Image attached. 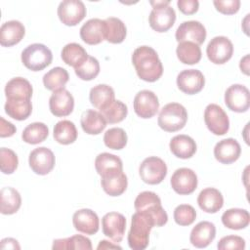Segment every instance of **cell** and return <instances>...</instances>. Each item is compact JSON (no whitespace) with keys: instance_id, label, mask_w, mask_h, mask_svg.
<instances>
[{"instance_id":"cell-1","label":"cell","mask_w":250,"mask_h":250,"mask_svg":"<svg viewBox=\"0 0 250 250\" xmlns=\"http://www.w3.org/2000/svg\"><path fill=\"white\" fill-rule=\"evenodd\" d=\"M132 62L144 81L155 82L163 74V65L156 51L149 46H140L133 52Z\"/></svg>"},{"instance_id":"cell-2","label":"cell","mask_w":250,"mask_h":250,"mask_svg":"<svg viewBox=\"0 0 250 250\" xmlns=\"http://www.w3.org/2000/svg\"><path fill=\"white\" fill-rule=\"evenodd\" d=\"M155 227L153 218L145 212L136 211L131 220V228L128 232V244L133 250H144L149 243V232Z\"/></svg>"},{"instance_id":"cell-3","label":"cell","mask_w":250,"mask_h":250,"mask_svg":"<svg viewBox=\"0 0 250 250\" xmlns=\"http://www.w3.org/2000/svg\"><path fill=\"white\" fill-rule=\"evenodd\" d=\"M134 207L136 211L149 214L155 223V227H162L168 221V215L161 205L159 196L153 191H143L135 199Z\"/></svg>"},{"instance_id":"cell-4","label":"cell","mask_w":250,"mask_h":250,"mask_svg":"<svg viewBox=\"0 0 250 250\" xmlns=\"http://www.w3.org/2000/svg\"><path fill=\"white\" fill-rule=\"evenodd\" d=\"M188 121V112L179 103L165 104L158 115V126L166 132H177L183 129Z\"/></svg>"},{"instance_id":"cell-5","label":"cell","mask_w":250,"mask_h":250,"mask_svg":"<svg viewBox=\"0 0 250 250\" xmlns=\"http://www.w3.org/2000/svg\"><path fill=\"white\" fill-rule=\"evenodd\" d=\"M53 60L51 50L41 43L28 45L21 52L23 65L32 71H40L47 67Z\"/></svg>"},{"instance_id":"cell-6","label":"cell","mask_w":250,"mask_h":250,"mask_svg":"<svg viewBox=\"0 0 250 250\" xmlns=\"http://www.w3.org/2000/svg\"><path fill=\"white\" fill-rule=\"evenodd\" d=\"M139 174L146 184L157 185L165 179L167 175V165L161 158L149 156L141 163Z\"/></svg>"},{"instance_id":"cell-7","label":"cell","mask_w":250,"mask_h":250,"mask_svg":"<svg viewBox=\"0 0 250 250\" xmlns=\"http://www.w3.org/2000/svg\"><path fill=\"white\" fill-rule=\"evenodd\" d=\"M204 122L208 130L217 136L225 135L229 129L228 114L216 104H209L205 107Z\"/></svg>"},{"instance_id":"cell-8","label":"cell","mask_w":250,"mask_h":250,"mask_svg":"<svg viewBox=\"0 0 250 250\" xmlns=\"http://www.w3.org/2000/svg\"><path fill=\"white\" fill-rule=\"evenodd\" d=\"M206 54L211 62L215 64H223L231 59L233 45L228 37L216 36L208 43Z\"/></svg>"},{"instance_id":"cell-9","label":"cell","mask_w":250,"mask_h":250,"mask_svg":"<svg viewBox=\"0 0 250 250\" xmlns=\"http://www.w3.org/2000/svg\"><path fill=\"white\" fill-rule=\"evenodd\" d=\"M86 13V7L80 0H64L58 7L59 19L67 26L78 24L85 18Z\"/></svg>"},{"instance_id":"cell-10","label":"cell","mask_w":250,"mask_h":250,"mask_svg":"<svg viewBox=\"0 0 250 250\" xmlns=\"http://www.w3.org/2000/svg\"><path fill=\"white\" fill-rule=\"evenodd\" d=\"M225 104L229 109L234 112H245L250 106V93L247 87L241 84H233L225 92Z\"/></svg>"},{"instance_id":"cell-11","label":"cell","mask_w":250,"mask_h":250,"mask_svg":"<svg viewBox=\"0 0 250 250\" xmlns=\"http://www.w3.org/2000/svg\"><path fill=\"white\" fill-rule=\"evenodd\" d=\"M170 184L175 192L180 195H187L192 193L196 189L198 180L193 170L183 167L177 169L173 173Z\"/></svg>"},{"instance_id":"cell-12","label":"cell","mask_w":250,"mask_h":250,"mask_svg":"<svg viewBox=\"0 0 250 250\" xmlns=\"http://www.w3.org/2000/svg\"><path fill=\"white\" fill-rule=\"evenodd\" d=\"M134 110L138 116L144 119L153 117L159 109L157 96L150 90H142L134 98Z\"/></svg>"},{"instance_id":"cell-13","label":"cell","mask_w":250,"mask_h":250,"mask_svg":"<svg viewBox=\"0 0 250 250\" xmlns=\"http://www.w3.org/2000/svg\"><path fill=\"white\" fill-rule=\"evenodd\" d=\"M28 163L31 170L37 175H47L55 167L56 158L53 151L45 146L33 149L29 153Z\"/></svg>"},{"instance_id":"cell-14","label":"cell","mask_w":250,"mask_h":250,"mask_svg":"<svg viewBox=\"0 0 250 250\" xmlns=\"http://www.w3.org/2000/svg\"><path fill=\"white\" fill-rule=\"evenodd\" d=\"M102 228L104 234L114 243L122 241L126 230V219L117 212L106 213L102 219Z\"/></svg>"},{"instance_id":"cell-15","label":"cell","mask_w":250,"mask_h":250,"mask_svg":"<svg viewBox=\"0 0 250 250\" xmlns=\"http://www.w3.org/2000/svg\"><path fill=\"white\" fill-rule=\"evenodd\" d=\"M206 28L197 21H187L182 22L176 30V40L180 42H192L197 45L203 44L206 39Z\"/></svg>"},{"instance_id":"cell-16","label":"cell","mask_w":250,"mask_h":250,"mask_svg":"<svg viewBox=\"0 0 250 250\" xmlns=\"http://www.w3.org/2000/svg\"><path fill=\"white\" fill-rule=\"evenodd\" d=\"M205 85L203 73L198 69H185L177 76L178 88L187 95L199 93Z\"/></svg>"},{"instance_id":"cell-17","label":"cell","mask_w":250,"mask_h":250,"mask_svg":"<svg viewBox=\"0 0 250 250\" xmlns=\"http://www.w3.org/2000/svg\"><path fill=\"white\" fill-rule=\"evenodd\" d=\"M49 107L52 114L57 117L67 116L74 108L73 96L64 88L57 90L49 99Z\"/></svg>"},{"instance_id":"cell-18","label":"cell","mask_w":250,"mask_h":250,"mask_svg":"<svg viewBox=\"0 0 250 250\" xmlns=\"http://www.w3.org/2000/svg\"><path fill=\"white\" fill-rule=\"evenodd\" d=\"M72 224L76 230L88 235L97 233L100 228L98 215L93 210L87 208L75 211L72 216Z\"/></svg>"},{"instance_id":"cell-19","label":"cell","mask_w":250,"mask_h":250,"mask_svg":"<svg viewBox=\"0 0 250 250\" xmlns=\"http://www.w3.org/2000/svg\"><path fill=\"white\" fill-rule=\"evenodd\" d=\"M175 21L176 13L170 6L153 8L148 17L149 25L156 32H166L174 25Z\"/></svg>"},{"instance_id":"cell-20","label":"cell","mask_w":250,"mask_h":250,"mask_svg":"<svg viewBox=\"0 0 250 250\" xmlns=\"http://www.w3.org/2000/svg\"><path fill=\"white\" fill-rule=\"evenodd\" d=\"M241 153L239 143L232 138H228L218 142L214 147L215 158L223 164H230L236 161Z\"/></svg>"},{"instance_id":"cell-21","label":"cell","mask_w":250,"mask_h":250,"mask_svg":"<svg viewBox=\"0 0 250 250\" xmlns=\"http://www.w3.org/2000/svg\"><path fill=\"white\" fill-rule=\"evenodd\" d=\"M81 39L89 45H97L105 40V21L91 19L80 28Z\"/></svg>"},{"instance_id":"cell-22","label":"cell","mask_w":250,"mask_h":250,"mask_svg":"<svg viewBox=\"0 0 250 250\" xmlns=\"http://www.w3.org/2000/svg\"><path fill=\"white\" fill-rule=\"evenodd\" d=\"M215 236V225L208 221H202L192 228L189 235V241L196 248H205L214 240Z\"/></svg>"},{"instance_id":"cell-23","label":"cell","mask_w":250,"mask_h":250,"mask_svg":"<svg viewBox=\"0 0 250 250\" xmlns=\"http://www.w3.org/2000/svg\"><path fill=\"white\" fill-rule=\"evenodd\" d=\"M197 204L206 213H217L224 205V197L221 191L215 188L202 189L197 196Z\"/></svg>"},{"instance_id":"cell-24","label":"cell","mask_w":250,"mask_h":250,"mask_svg":"<svg viewBox=\"0 0 250 250\" xmlns=\"http://www.w3.org/2000/svg\"><path fill=\"white\" fill-rule=\"evenodd\" d=\"M25 28L19 21H9L4 22L0 27V44L3 47H11L23 38Z\"/></svg>"},{"instance_id":"cell-25","label":"cell","mask_w":250,"mask_h":250,"mask_svg":"<svg viewBox=\"0 0 250 250\" xmlns=\"http://www.w3.org/2000/svg\"><path fill=\"white\" fill-rule=\"evenodd\" d=\"M169 147L171 152L178 158L188 159L193 156L196 152L195 141L185 134H180L173 137L170 141Z\"/></svg>"},{"instance_id":"cell-26","label":"cell","mask_w":250,"mask_h":250,"mask_svg":"<svg viewBox=\"0 0 250 250\" xmlns=\"http://www.w3.org/2000/svg\"><path fill=\"white\" fill-rule=\"evenodd\" d=\"M101 178L102 188L109 196H119L127 188L128 180L123 171L107 174Z\"/></svg>"},{"instance_id":"cell-27","label":"cell","mask_w":250,"mask_h":250,"mask_svg":"<svg viewBox=\"0 0 250 250\" xmlns=\"http://www.w3.org/2000/svg\"><path fill=\"white\" fill-rule=\"evenodd\" d=\"M106 121L100 111L94 109L85 110L80 118L83 131L89 135H98L106 127Z\"/></svg>"},{"instance_id":"cell-28","label":"cell","mask_w":250,"mask_h":250,"mask_svg":"<svg viewBox=\"0 0 250 250\" xmlns=\"http://www.w3.org/2000/svg\"><path fill=\"white\" fill-rule=\"evenodd\" d=\"M33 88L28 80L22 77L12 78L5 86L7 99H25L30 100Z\"/></svg>"},{"instance_id":"cell-29","label":"cell","mask_w":250,"mask_h":250,"mask_svg":"<svg viewBox=\"0 0 250 250\" xmlns=\"http://www.w3.org/2000/svg\"><path fill=\"white\" fill-rule=\"evenodd\" d=\"M222 223L228 229H242L248 227L250 223V215L245 209L230 208L223 213Z\"/></svg>"},{"instance_id":"cell-30","label":"cell","mask_w":250,"mask_h":250,"mask_svg":"<svg viewBox=\"0 0 250 250\" xmlns=\"http://www.w3.org/2000/svg\"><path fill=\"white\" fill-rule=\"evenodd\" d=\"M95 168L97 173L102 177L107 174L123 171L122 160L111 153H100L95 159Z\"/></svg>"},{"instance_id":"cell-31","label":"cell","mask_w":250,"mask_h":250,"mask_svg":"<svg viewBox=\"0 0 250 250\" xmlns=\"http://www.w3.org/2000/svg\"><path fill=\"white\" fill-rule=\"evenodd\" d=\"M4 108L10 117L19 121L25 120L32 112L31 102L25 99H7Z\"/></svg>"},{"instance_id":"cell-32","label":"cell","mask_w":250,"mask_h":250,"mask_svg":"<svg viewBox=\"0 0 250 250\" xmlns=\"http://www.w3.org/2000/svg\"><path fill=\"white\" fill-rule=\"evenodd\" d=\"M1 208L0 211L4 215H12L18 212L21 205V197L20 192L12 187H5L0 191Z\"/></svg>"},{"instance_id":"cell-33","label":"cell","mask_w":250,"mask_h":250,"mask_svg":"<svg viewBox=\"0 0 250 250\" xmlns=\"http://www.w3.org/2000/svg\"><path fill=\"white\" fill-rule=\"evenodd\" d=\"M114 97V90L106 84H98L89 93L90 103L99 110L113 102Z\"/></svg>"},{"instance_id":"cell-34","label":"cell","mask_w":250,"mask_h":250,"mask_svg":"<svg viewBox=\"0 0 250 250\" xmlns=\"http://www.w3.org/2000/svg\"><path fill=\"white\" fill-rule=\"evenodd\" d=\"M62 60L69 66L74 68L84 62L89 55L86 50L78 43H68L66 44L61 53Z\"/></svg>"},{"instance_id":"cell-35","label":"cell","mask_w":250,"mask_h":250,"mask_svg":"<svg viewBox=\"0 0 250 250\" xmlns=\"http://www.w3.org/2000/svg\"><path fill=\"white\" fill-rule=\"evenodd\" d=\"M53 136L55 141L61 145H70L77 139L78 133L73 122L69 120H61L55 127Z\"/></svg>"},{"instance_id":"cell-36","label":"cell","mask_w":250,"mask_h":250,"mask_svg":"<svg viewBox=\"0 0 250 250\" xmlns=\"http://www.w3.org/2000/svg\"><path fill=\"white\" fill-rule=\"evenodd\" d=\"M105 40L112 44L122 43L127 34L125 23L118 18L109 17L105 20Z\"/></svg>"},{"instance_id":"cell-37","label":"cell","mask_w":250,"mask_h":250,"mask_svg":"<svg viewBox=\"0 0 250 250\" xmlns=\"http://www.w3.org/2000/svg\"><path fill=\"white\" fill-rule=\"evenodd\" d=\"M179 61L185 64H194L201 60V49L199 45L192 42H180L176 49Z\"/></svg>"},{"instance_id":"cell-38","label":"cell","mask_w":250,"mask_h":250,"mask_svg":"<svg viewBox=\"0 0 250 250\" xmlns=\"http://www.w3.org/2000/svg\"><path fill=\"white\" fill-rule=\"evenodd\" d=\"M68 79L69 75L67 70L61 66H56L44 74L43 84L46 89L55 92L63 89Z\"/></svg>"},{"instance_id":"cell-39","label":"cell","mask_w":250,"mask_h":250,"mask_svg":"<svg viewBox=\"0 0 250 250\" xmlns=\"http://www.w3.org/2000/svg\"><path fill=\"white\" fill-rule=\"evenodd\" d=\"M49 135V128L42 122H33L27 125L21 134L22 141L29 145H37L44 142Z\"/></svg>"},{"instance_id":"cell-40","label":"cell","mask_w":250,"mask_h":250,"mask_svg":"<svg viewBox=\"0 0 250 250\" xmlns=\"http://www.w3.org/2000/svg\"><path fill=\"white\" fill-rule=\"evenodd\" d=\"M100 112L109 124L119 123L125 119L128 113L127 105L121 101L114 100L104 107L100 109Z\"/></svg>"},{"instance_id":"cell-41","label":"cell","mask_w":250,"mask_h":250,"mask_svg":"<svg viewBox=\"0 0 250 250\" xmlns=\"http://www.w3.org/2000/svg\"><path fill=\"white\" fill-rule=\"evenodd\" d=\"M53 249H86L91 250L92 249V243L91 240L81 234H75L70 237L66 238H60L55 239L53 241Z\"/></svg>"},{"instance_id":"cell-42","label":"cell","mask_w":250,"mask_h":250,"mask_svg":"<svg viewBox=\"0 0 250 250\" xmlns=\"http://www.w3.org/2000/svg\"><path fill=\"white\" fill-rule=\"evenodd\" d=\"M128 137L126 132L122 128L114 127L105 131L104 135V145L111 149L119 150L125 147L127 145Z\"/></svg>"},{"instance_id":"cell-43","label":"cell","mask_w":250,"mask_h":250,"mask_svg":"<svg viewBox=\"0 0 250 250\" xmlns=\"http://www.w3.org/2000/svg\"><path fill=\"white\" fill-rule=\"evenodd\" d=\"M74 71H75V74L78 76V78H80L81 80H84V81L93 80L100 73L99 61L96 58L89 56L84 62H82L80 65L74 68Z\"/></svg>"},{"instance_id":"cell-44","label":"cell","mask_w":250,"mask_h":250,"mask_svg":"<svg viewBox=\"0 0 250 250\" xmlns=\"http://www.w3.org/2000/svg\"><path fill=\"white\" fill-rule=\"evenodd\" d=\"M19 165V159L16 152L10 148H0V168L4 174H13Z\"/></svg>"},{"instance_id":"cell-45","label":"cell","mask_w":250,"mask_h":250,"mask_svg":"<svg viewBox=\"0 0 250 250\" xmlns=\"http://www.w3.org/2000/svg\"><path fill=\"white\" fill-rule=\"evenodd\" d=\"M196 219L195 209L188 204H180L174 210V220L180 226H189Z\"/></svg>"},{"instance_id":"cell-46","label":"cell","mask_w":250,"mask_h":250,"mask_svg":"<svg viewBox=\"0 0 250 250\" xmlns=\"http://www.w3.org/2000/svg\"><path fill=\"white\" fill-rule=\"evenodd\" d=\"M217 248L219 250H243L245 240L238 235H227L219 240Z\"/></svg>"},{"instance_id":"cell-47","label":"cell","mask_w":250,"mask_h":250,"mask_svg":"<svg viewBox=\"0 0 250 250\" xmlns=\"http://www.w3.org/2000/svg\"><path fill=\"white\" fill-rule=\"evenodd\" d=\"M213 4L216 10L224 15H233L240 8L239 0H215Z\"/></svg>"},{"instance_id":"cell-48","label":"cell","mask_w":250,"mask_h":250,"mask_svg":"<svg viewBox=\"0 0 250 250\" xmlns=\"http://www.w3.org/2000/svg\"><path fill=\"white\" fill-rule=\"evenodd\" d=\"M177 6L183 14L192 15L198 11L199 2L197 0H179Z\"/></svg>"},{"instance_id":"cell-49","label":"cell","mask_w":250,"mask_h":250,"mask_svg":"<svg viewBox=\"0 0 250 250\" xmlns=\"http://www.w3.org/2000/svg\"><path fill=\"white\" fill-rule=\"evenodd\" d=\"M0 137L1 138H6V137H11L13 136L17 128L9 121H6L3 117H0Z\"/></svg>"},{"instance_id":"cell-50","label":"cell","mask_w":250,"mask_h":250,"mask_svg":"<svg viewBox=\"0 0 250 250\" xmlns=\"http://www.w3.org/2000/svg\"><path fill=\"white\" fill-rule=\"evenodd\" d=\"M0 247L2 249H21V246L17 239L12 237H7L1 240Z\"/></svg>"},{"instance_id":"cell-51","label":"cell","mask_w":250,"mask_h":250,"mask_svg":"<svg viewBox=\"0 0 250 250\" xmlns=\"http://www.w3.org/2000/svg\"><path fill=\"white\" fill-rule=\"evenodd\" d=\"M97 249H122L119 245L114 244V242H109L107 240H101Z\"/></svg>"},{"instance_id":"cell-52","label":"cell","mask_w":250,"mask_h":250,"mask_svg":"<svg viewBox=\"0 0 250 250\" xmlns=\"http://www.w3.org/2000/svg\"><path fill=\"white\" fill-rule=\"evenodd\" d=\"M239 68H240V70H241L244 74L249 75V55L244 56V57L240 60Z\"/></svg>"},{"instance_id":"cell-53","label":"cell","mask_w":250,"mask_h":250,"mask_svg":"<svg viewBox=\"0 0 250 250\" xmlns=\"http://www.w3.org/2000/svg\"><path fill=\"white\" fill-rule=\"evenodd\" d=\"M149 3L152 6V8H160V7L169 6L170 1L169 0H167V1H164V0H161V1H149Z\"/></svg>"}]
</instances>
